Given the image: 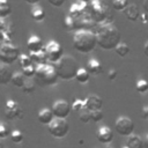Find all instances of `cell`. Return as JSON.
<instances>
[{
    "label": "cell",
    "mask_w": 148,
    "mask_h": 148,
    "mask_svg": "<svg viewBox=\"0 0 148 148\" xmlns=\"http://www.w3.org/2000/svg\"><path fill=\"white\" fill-rule=\"evenodd\" d=\"M97 46L103 50H114L120 43V31L112 22L98 23L96 28Z\"/></svg>",
    "instance_id": "6da1fadb"
},
{
    "label": "cell",
    "mask_w": 148,
    "mask_h": 148,
    "mask_svg": "<svg viewBox=\"0 0 148 148\" xmlns=\"http://www.w3.org/2000/svg\"><path fill=\"white\" fill-rule=\"evenodd\" d=\"M73 46L80 53H90L97 46L96 32L89 29H79L73 36Z\"/></svg>",
    "instance_id": "7a4b0ae2"
},
{
    "label": "cell",
    "mask_w": 148,
    "mask_h": 148,
    "mask_svg": "<svg viewBox=\"0 0 148 148\" xmlns=\"http://www.w3.org/2000/svg\"><path fill=\"white\" fill-rule=\"evenodd\" d=\"M35 80L39 86H53L58 81V72L54 64L43 62L36 65V74Z\"/></svg>",
    "instance_id": "3957f363"
},
{
    "label": "cell",
    "mask_w": 148,
    "mask_h": 148,
    "mask_svg": "<svg viewBox=\"0 0 148 148\" xmlns=\"http://www.w3.org/2000/svg\"><path fill=\"white\" fill-rule=\"evenodd\" d=\"M54 65H56L59 77L65 80V81H69V80L75 79V75L80 68L77 60L75 58H73L72 56H68V54H64V57Z\"/></svg>",
    "instance_id": "277c9868"
},
{
    "label": "cell",
    "mask_w": 148,
    "mask_h": 148,
    "mask_svg": "<svg viewBox=\"0 0 148 148\" xmlns=\"http://www.w3.org/2000/svg\"><path fill=\"white\" fill-rule=\"evenodd\" d=\"M88 12L97 23L113 21V15L103 0H91L88 6Z\"/></svg>",
    "instance_id": "5b68a950"
},
{
    "label": "cell",
    "mask_w": 148,
    "mask_h": 148,
    "mask_svg": "<svg viewBox=\"0 0 148 148\" xmlns=\"http://www.w3.org/2000/svg\"><path fill=\"white\" fill-rule=\"evenodd\" d=\"M20 57V50L12 43H1L0 46V60L2 64L12 65Z\"/></svg>",
    "instance_id": "8992f818"
},
{
    "label": "cell",
    "mask_w": 148,
    "mask_h": 148,
    "mask_svg": "<svg viewBox=\"0 0 148 148\" xmlns=\"http://www.w3.org/2000/svg\"><path fill=\"white\" fill-rule=\"evenodd\" d=\"M47 128H49V132L52 136L61 139V138H65L68 134L69 124L66 120V118H54L47 125Z\"/></svg>",
    "instance_id": "52a82bcc"
},
{
    "label": "cell",
    "mask_w": 148,
    "mask_h": 148,
    "mask_svg": "<svg viewBox=\"0 0 148 148\" xmlns=\"http://www.w3.org/2000/svg\"><path fill=\"white\" fill-rule=\"evenodd\" d=\"M44 51L47 58V62L51 64H57L64 57V50L61 45L56 40H50L44 46Z\"/></svg>",
    "instance_id": "ba28073f"
},
{
    "label": "cell",
    "mask_w": 148,
    "mask_h": 148,
    "mask_svg": "<svg viewBox=\"0 0 148 148\" xmlns=\"http://www.w3.org/2000/svg\"><path fill=\"white\" fill-rule=\"evenodd\" d=\"M114 127L116 131L124 136H130L131 134H133V130H134V123L130 117L126 116H120L117 118L116 123H114Z\"/></svg>",
    "instance_id": "9c48e42d"
},
{
    "label": "cell",
    "mask_w": 148,
    "mask_h": 148,
    "mask_svg": "<svg viewBox=\"0 0 148 148\" xmlns=\"http://www.w3.org/2000/svg\"><path fill=\"white\" fill-rule=\"evenodd\" d=\"M0 35H1V43H12L13 35H14V27L13 23L5 18H0Z\"/></svg>",
    "instance_id": "30bf717a"
},
{
    "label": "cell",
    "mask_w": 148,
    "mask_h": 148,
    "mask_svg": "<svg viewBox=\"0 0 148 148\" xmlns=\"http://www.w3.org/2000/svg\"><path fill=\"white\" fill-rule=\"evenodd\" d=\"M72 110L69 103L65 99H58L52 105V111L56 118H66Z\"/></svg>",
    "instance_id": "8fae6325"
},
{
    "label": "cell",
    "mask_w": 148,
    "mask_h": 148,
    "mask_svg": "<svg viewBox=\"0 0 148 148\" xmlns=\"http://www.w3.org/2000/svg\"><path fill=\"white\" fill-rule=\"evenodd\" d=\"M5 114L8 119H15V118H22L23 117V112H22L20 104L17 102H15L14 99H8L6 102Z\"/></svg>",
    "instance_id": "7c38bea8"
},
{
    "label": "cell",
    "mask_w": 148,
    "mask_h": 148,
    "mask_svg": "<svg viewBox=\"0 0 148 148\" xmlns=\"http://www.w3.org/2000/svg\"><path fill=\"white\" fill-rule=\"evenodd\" d=\"M124 15L125 17L128 20V21H132V22H135L138 20H140V9L138 7V5L135 3H128V6L124 9Z\"/></svg>",
    "instance_id": "4fadbf2b"
},
{
    "label": "cell",
    "mask_w": 148,
    "mask_h": 148,
    "mask_svg": "<svg viewBox=\"0 0 148 148\" xmlns=\"http://www.w3.org/2000/svg\"><path fill=\"white\" fill-rule=\"evenodd\" d=\"M96 136H97V140L102 143H109L112 141L113 139V132L110 127L108 126H102L98 128L97 133H96Z\"/></svg>",
    "instance_id": "5bb4252c"
},
{
    "label": "cell",
    "mask_w": 148,
    "mask_h": 148,
    "mask_svg": "<svg viewBox=\"0 0 148 148\" xmlns=\"http://www.w3.org/2000/svg\"><path fill=\"white\" fill-rule=\"evenodd\" d=\"M27 45H28V50L29 52H37V51H40L44 49V44H43V40L39 36L37 35H32L29 37L28 42H27Z\"/></svg>",
    "instance_id": "9a60e30c"
},
{
    "label": "cell",
    "mask_w": 148,
    "mask_h": 148,
    "mask_svg": "<svg viewBox=\"0 0 148 148\" xmlns=\"http://www.w3.org/2000/svg\"><path fill=\"white\" fill-rule=\"evenodd\" d=\"M54 118H56V117H54V114H53L52 109H47V108L42 109V110L38 112V114H37L38 121H39L40 124H43V125H49Z\"/></svg>",
    "instance_id": "2e32d148"
},
{
    "label": "cell",
    "mask_w": 148,
    "mask_h": 148,
    "mask_svg": "<svg viewBox=\"0 0 148 148\" xmlns=\"http://www.w3.org/2000/svg\"><path fill=\"white\" fill-rule=\"evenodd\" d=\"M84 101H86V106L89 110H98V109H102L103 101L97 95H89Z\"/></svg>",
    "instance_id": "e0dca14e"
},
{
    "label": "cell",
    "mask_w": 148,
    "mask_h": 148,
    "mask_svg": "<svg viewBox=\"0 0 148 148\" xmlns=\"http://www.w3.org/2000/svg\"><path fill=\"white\" fill-rule=\"evenodd\" d=\"M12 76H13V72L10 67L7 64H2L0 66V82L2 84H8L12 81Z\"/></svg>",
    "instance_id": "ac0fdd59"
},
{
    "label": "cell",
    "mask_w": 148,
    "mask_h": 148,
    "mask_svg": "<svg viewBox=\"0 0 148 148\" xmlns=\"http://www.w3.org/2000/svg\"><path fill=\"white\" fill-rule=\"evenodd\" d=\"M87 69L89 71L90 74H92V75H98V74L102 73L103 67H102L101 62H99L97 59H90V60L87 62Z\"/></svg>",
    "instance_id": "d6986e66"
},
{
    "label": "cell",
    "mask_w": 148,
    "mask_h": 148,
    "mask_svg": "<svg viewBox=\"0 0 148 148\" xmlns=\"http://www.w3.org/2000/svg\"><path fill=\"white\" fill-rule=\"evenodd\" d=\"M127 146L130 148H143L145 147V142L141 139L140 135L138 134H131L127 139Z\"/></svg>",
    "instance_id": "ffe728a7"
},
{
    "label": "cell",
    "mask_w": 148,
    "mask_h": 148,
    "mask_svg": "<svg viewBox=\"0 0 148 148\" xmlns=\"http://www.w3.org/2000/svg\"><path fill=\"white\" fill-rule=\"evenodd\" d=\"M32 61L35 65H38V64H43V62H47V58H46V54H45V51L44 49L40 50V51H37V52H29Z\"/></svg>",
    "instance_id": "44dd1931"
},
{
    "label": "cell",
    "mask_w": 148,
    "mask_h": 148,
    "mask_svg": "<svg viewBox=\"0 0 148 148\" xmlns=\"http://www.w3.org/2000/svg\"><path fill=\"white\" fill-rule=\"evenodd\" d=\"M31 17L36 22H43L45 18V12L43 10L42 7L34 5V7L31 8Z\"/></svg>",
    "instance_id": "7402d4cb"
},
{
    "label": "cell",
    "mask_w": 148,
    "mask_h": 148,
    "mask_svg": "<svg viewBox=\"0 0 148 148\" xmlns=\"http://www.w3.org/2000/svg\"><path fill=\"white\" fill-rule=\"evenodd\" d=\"M10 83H13L15 87L22 88L23 84L25 83V75L22 72H14L13 73V76H12Z\"/></svg>",
    "instance_id": "603a6c76"
},
{
    "label": "cell",
    "mask_w": 148,
    "mask_h": 148,
    "mask_svg": "<svg viewBox=\"0 0 148 148\" xmlns=\"http://www.w3.org/2000/svg\"><path fill=\"white\" fill-rule=\"evenodd\" d=\"M89 77H90L89 71H88L87 68H82V67L79 68L76 75H75V80H76L77 82H80V83H86V82H88V81H89Z\"/></svg>",
    "instance_id": "cb8c5ba5"
},
{
    "label": "cell",
    "mask_w": 148,
    "mask_h": 148,
    "mask_svg": "<svg viewBox=\"0 0 148 148\" xmlns=\"http://www.w3.org/2000/svg\"><path fill=\"white\" fill-rule=\"evenodd\" d=\"M12 13V6L8 0H0V17H8Z\"/></svg>",
    "instance_id": "d4e9b609"
},
{
    "label": "cell",
    "mask_w": 148,
    "mask_h": 148,
    "mask_svg": "<svg viewBox=\"0 0 148 148\" xmlns=\"http://www.w3.org/2000/svg\"><path fill=\"white\" fill-rule=\"evenodd\" d=\"M114 51H116V53L119 56V57H126L128 53H130V46L126 44V43H119L117 46H116V49H114Z\"/></svg>",
    "instance_id": "484cf974"
},
{
    "label": "cell",
    "mask_w": 148,
    "mask_h": 148,
    "mask_svg": "<svg viewBox=\"0 0 148 148\" xmlns=\"http://www.w3.org/2000/svg\"><path fill=\"white\" fill-rule=\"evenodd\" d=\"M64 27L67 31H73L74 29H76L75 27V18L72 17L69 14H67L65 17H64Z\"/></svg>",
    "instance_id": "4316f807"
},
{
    "label": "cell",
    "mask_w": 148,
    "mask_h": 148,
    "mask_svg": "<svg viewBox=\"0 0 148 148\" xmlns=\"http://www.w3.org/2000/svg\"><path fill=\"white\" fill-rule=\"evenodd\" d=\"M18 62H20V65H21L22 68L28 67V66H30V65L34 64V61H32L30 54H25V53L20 54V57H18Z\"/></svg>",
    "instance_id": "83f0119b"
},
{
    "label": "cell",
    "mask_w": 148,
    "mask_h": 148,
    "mask_svg": "<svg viewBox=\"0 0 148 148\" xmlns=\"http://www.w3.org/2000/svg\"><path fill=\"white\" fill-rule=\"evenodd\" d=\"M79 118L82 123H89L91 120V110H89L88 108H84L79 112Z\"/></svg>",
    "instance_id": "f1b7e54d"
},
{
    "label": "cell",
    "mask_w": 148,
    "mask_h": 148,
    "mask_svg": "<svg viewBox=\"0 0 148 148\" xmlns=\"http://www.w3.org/2000/svg\"><path fill=\"white\" fill-rule=\"evenodd\" d=\"M128 6V1L127 0H113L112 1V8L114 10H120L124 12V9Z\"/></svg>",
    "instance_id": "f546056e"
},
{
    "label": "cell",
    "mask_w": 148,
    "mask_h": 148,
    "mask_svg": "<svg viewBox=\"0 0 148 148\" xmlns=\"http://www.w3.org/2000/svg\"><path fill=\"white\" fill-rule=\"evenodd\" d=\"M135 88H136V90L140 94H145V92L148 91V82L146 80H143V79L138 80L136 81V84H135Z\"/></svg>",
    "instance_id": "4dcf8cb0"
},
{
    "label": "cell",
    "mask_w": 148,
    "mask_h": 148,
    "mask_svg": "<svg viewBox=\"0 0 148 148\" xmlns=\"http://www.w3.org/2000/svg\"><path fill=\"white\" fill-rule=\"evenodd\" d=\"M84 108H87L84 99H79V98H77V99H75L74 103L72 104V110L75 111V112H80V111L83 110Z\"/></svg>",
    "instance_id": "1f68e13d"
},
{
    "label": "cell",
    "mask_w": 148,
    "mask_h": 148,
    "mask_svg": "<svg viewBox=\"0 0 148 148\" xmlns=\"http://www.w3.org/2000/svg\"><path fill=\"white\" fill-rule=\"evenodd\" d=\"M22 73L25 75V77H34L35 74H36V65L32 64L28 67H24L22 68Z\"/></svg>",
    "instance_id": "d6a6232c"
},
{
    "label": "cell",
    "mask_w": 148,
    "mask_h": 148,
    "mask_svg": "<svg viewBox=\"0 0 148 148\" xmlns=\"http://www.w3.org/2000/svg\"><path fill=\"white\" fill-rule=\"evenodd\" d=\"M10 140H12L14 143H20V142H22V140H23V134H22V132L18 131V130H14V131L10 133Z\"/></svg>",
    "instance_id": "836d02e7"
},
{
    "label": "cell",
    "mask_w": 148,
    "mask_h": 148,
    "mask_svg": "<svg viewBox=\"0 0 148 148\" xmlns=\"http://www.w3.org/2000/svg\"><path fill=\"white\" fill-rule=\"evenodd\" d=\"M21 89H22V91L25 92V94H31V92L35 91L36 86H35V83H34L32 81H27V82L23 84V87H22Z\"/></svg>",
    "instance_id": "e575fe53"
},
{
    "label": "cell",
    "mask_w": 148,
    "mask_h": 148,
    "mask_svg": "<svg viewBox=\"0 0 148 148\" xmlns=\"http://www.w3.org/2000/svg\"><path fill=\"white\" fill-rule=\"evenodd\" d=\"M103 117H104V114H103V112H102L101 109H98V110H91V120L94 123H98L99 120L103 119Z\"/></svg>",
    "instance_id": "d590c367"
},
{
    "label": "cell",
    "mask_w": 148,
    "mask_h": 148,
    "mask_svg": "<svg viewBox=\"0 0 148 148\" xmlns=\"http://www.w3.org/2000/svg\"><path fill=\"white\" fill-rule=\"evenodd\" d=\"M9 135V128L7 127V125L5 124H1L0 125V138L1 139H5Z\"/></svg>",
    "instance_id": "8d00e7d4"
},
{
    "label": "cell",
    "mask_w": 148,
    "mask_h": 148,
    "mask_svg": "<svg viewBox=\"0 0 148 148\" xmlns=\"http://www.w3.org/2000/svg\"><path fill=\"white\" fill-rule=\"evenodd\" d=\"M50 5H52L53 7H61L65 3V0H47Z\"/></svg>",
    "instance_id": "74e56055"
},
{
    "label": "cell",
    "mask_w": 148,
    "mask_h": 148,
    "mask_svg": "<svg viewBox=\"0 0 148 148\" xmlns=\"http://www.w3.org/2000/svg\"><path fill=\"white\" fill-rule=\"evenodd\" d=\"M108 77H109L110 80H114V79L117 77V71H116V69H110V71L108 72Z\"/></svg>",
    "instance_id": "f35d334b"
},
{
    "label": "cell",
    "mask_w": 148,
    "mask_h": 148,
    "mask_svg": "<svg viewBox=\"0 0 148 148\" xmlns=\"http://www.w3.org/2000/svg\"><path fill=\"white\" fill-rule=\"evenodd\" d=\"M140 21H141L142 23H147V22H148V20H147V13H146V12L140 15Z\"/></svg>",
    "instance_id": "ab89813d"
},
{
    "label": "cell",
    "mask_w": 148,
    "mask_h": 148,
    "mask_svg": "<svg viewBox=\"0 0 148 148\" xmlns=\"http://www.w3.org/2000/svg\"><path fill=\"white\" fill-rule=\"evenodd\" d=\"M142 117L143 118H148V106H145L143 109H142Z\"/></svg>",
    "instance_id": "60d3db41"
},
{
    "label": "cell",
    "mask_w": 148,
    "mask_h": 148,
    "mask_svg": "<svg viewBox=\"0 0 148 148\" xmlns=\"http://www.w3.org/2000/svg\"><path fill=\"white\" fill-rule=\"evenodd\" d=\"M142 8L145 9L146 13H148V0H143L142 1Z\"/></svg>",
    "instance_id": "b9f144b4"
},
{
    "label": "cell",
    "mask_w": 148,
    "mask_h": 148,
    "mask_svg": "<svg viewBox=\"0 0 148 148\" xmlns=\"http://www.w3.org/2000/svg\"><path fill=\"white\" fill-rule=\"evenodd\" d=\"M143 53L146 57H148V40L145 43V46H143Z\"/></svg>",
    "instance_id": "7bdbcfd3"
},
{
    "label": "cell",
    "mask_w": 148,
    "mask_h": 148,
    "mask_svg": "<svg viewBox=\"0 0 148 148\" xmlns=\"http://www.w3.org/2000/svg\"><path fill=\"white\" fill-rule=\"evenodd\" d=\"M24 1H25L27 3H29V5H32V6H34V5L38 3V2L40 1V0H24Z\"/></svg>",
    "instance_id": "ee69618b"
},
{
    "label": "cell",
    "mask_w": 148,
    "mask_h": 148,
    "mask_svg": "<svg viewBox=\"0 0 148 148\" xmlns=\"http://www.w3.org/2000/svg\"><path fill=\"white\" fill-rule=\"evenodd\" d=\"M145 145L147 146V148H148V134H147V136H146V141H145Z\"/></svg>",
    "instance_id": "f6af8a7d"
},
{
    "label": "cell",
    "mask_w": 148,
    "mask_h": 148,
    "mask_svg": "<svg viewBox=\"0 0 148 148\" xmlns=\"http://www.w3.org/2000/svg\"><path fill=\"white\" fill-rule=\"evenodd\" d=\"M81 1H86V2H90L91 0H81Z\"/></svg>",
    "instance_id": "bcb514c9"
},
{
    "label": "cell",
    "mask_w": 148,
    "mask_h": 148,
    "mask_svg": "<svg viewBox=\"0 0 148 148\" xmlns=\"http://www.w3.org/2000/svg\"><path fill=\"white\" fill-rule=\"evenodd\" d=\"M123 148H130V147H128V146H127V145H126V146H124V147H123Z\"/></svg>",
    "instance_id": "7dc6e473"
}]
</instances>
